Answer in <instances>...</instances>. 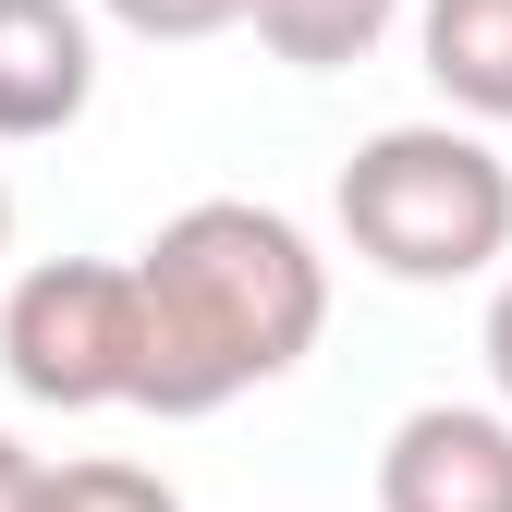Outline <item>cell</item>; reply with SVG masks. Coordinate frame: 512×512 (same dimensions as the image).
Masks as SVG:
<instances>
[{"mask_svg":"<svg viewBox=\"0 0 512 512\" xmlns=\"http://www.w3.org/2000/svg\"><path fill=\"white\" fill-rule=\"evenodd\" d=\"M122 269H135V415L171 427L293 378L330 330V256L256 196H196Z\"/></svg>","mask_w":512,"mask_h":512,"instance_id":"cell-1","label":"cell"},{"mask_svg":"<svg viewBox=\"0 0 512 512\" xmlns=\"http://www.w3.org/2000/svg\"><path fill=\"white\" fill-rule=\"evenodd\" d=\"M25 500H37V452H25L13 427H0V512H25Z\"/></svg>","mask_w":512,"mask_h":512,"instance_id":"cell-11","label":"cell"},{"mask_svg":"<svg viewBox=\"0 0 512 512\" xmlns=\"http://www.w3.org/2000/svg\"><path fill=\"white\" fill-rule=\"evenodd\" d=\"M98 13H110L122 37H147V49H196V37L244 25V0H98Z\"/></svg>","mask_w":512,"mask_h":512,"instance_id":"cell-9","label":"cell"},{"mask_svg":"<svg viewBox=\"0 0 512 512\" xmlns=\"http://www.w3.org/2000/svg\"><path fill=\"white\" fill-rule=\"evenodd\" d=\"M0 378L49 415L135 403V269L122 256H37L0 293Z\"/></svg>","mask_w":512,"mask_h":512,"instance_id":"cell-3","label":"cell"},{"mask_svg":"<svg viewBox=\"0 0 512 512\" xmlns=\"http://www.w3.org/2000/svg\"><path fill=\"white\" fill-rule=\"evenodd\" d=\"M342 244L366 256L378 281H415V293H452L488 281L512 256V171L488 135L464 122H391L342 159Z\"/></svg>","mask_w":512,"mask_h":512,"instance_id":"cell-2","label":"cell"},{"mask_svg":"<svg viewBox=\"0 0 512 512\" xmlns=\"http://www.w3.org/2000/svg\"><path fill=\"white\" fill-rule=\"evenodd\" d=\"M378 512H512V415L415 403L378 439Z\"/></svg>","mask_w":512,"mask_h":512,"instance_id":"cell-4","label":"cell"},{"mask_svg":"<svg viewBox=\"0 0 512 512\" xmlns=\"http://www.w3.org/2000/svg\"><path fill=\"white\" fill-rule=\"evenodd\" d=\"M0 256H13V183H0Z\"/></svg>","mask_w":512,"mask_h":512,"instance_id":"cell-12","label":"cell"},{"mask_svg":"<svg viewBox=\"0 0 512 512\" xmlns=\"http://www.w3.org/2000/svg\"><path fill=\"white\" fill-rule=\"evenodd\" d=\"M476 354H488V391H500V415H512V281L488 293V330H476Z\"/></svg>","mask_w":512,"mask_h":512,"instance_id":"cell-10","label":"cell"},{"mask_svg":"<svg viewBox=\"0 0 512 512\" xmlns=\"http://www.w3.org/2000/svg\"><path fill=\"white\" fill-rule=\"evenodd\" d=\"M25 512H183V488H171L159 464L86 452V464H37V500H25Z\"/></svg>","mask_w":512,"mask_h":512,"instance_id":"cell-8","label":"cell"},{"mask_svg":"<svg viewBox=\"0 0 512 512\" xmlns=\"http://www.w3.org/2000/svg\"><path fill=\"white\" fill-rule=\"evenodd\" d=\"M415 61L464 110V135L476 122H512V0H427L415 13Z\"/></svg>","mask_w":512,"mask_h":512,"instance_id":"cell-6","label":"cell"},{"mask_svg":"<svg viewBox=\"0 0 512 512\" xmlns=\"http://www.w3.org/2000/svg\"><path fill=\"white\" fill-rule=\"evenodd\" d=\"M98 98V25L86 0H0V147L74 135Z\"/></svg>","mask_w":512,"mask_h":512,"instance_id":"cell-5","label":"cell"},{"mask_svg":"<svg viewBox=\"0 0 512 512\" xmlns=\"http://www.w3.org/2000/svg\"><path fill=\"white\" fill-rule=\"evenodd\" d=\"M244 25L269 37V61H293V74H342V61H366L403 25V0H244Z\"/></svg>","mask_w":512,"mask_h":512,"instance_id":"cell-7","label":"cell"}]
</instances>
